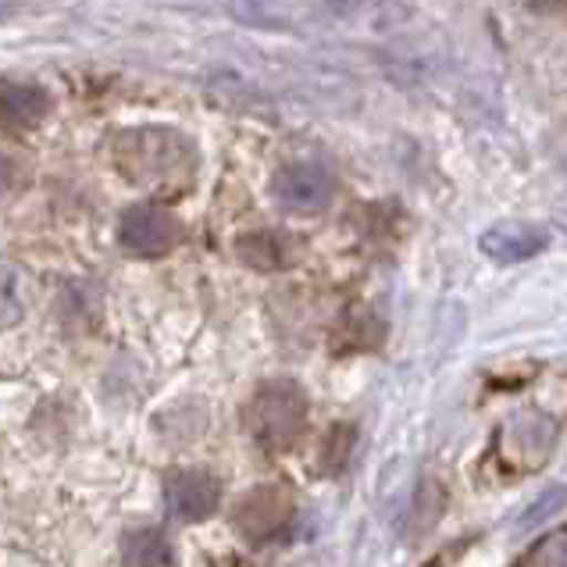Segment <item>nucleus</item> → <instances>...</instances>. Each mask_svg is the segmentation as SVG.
Here are the masks:
<instances>
[{
  "label": "nucleus",
  "mask_w": 567,
  "mask_h": 567,
  "mask_svg": "<svg viewBox=\"0 0 567 567\" xmlns=\"http://www.w3.org/2000/svg\"><path fill=\"white\" fill-rule=\"evenodd\" d=\"M111 161L128 183L172 197L197 179V147L175 128L140 125L111 136Z\"/></svg>",
  "instance_id": "obj_1"
},
{
  "label": "nucleus",
  "mask_w": 567,
  "mask_h": 567,
  "mask_svg": "<svg viewBox=\"0 0 567 567\" xmlns=\"http://www.w3.org/2000/svg\"><path fill=\"white\" fill-rule=\"evenodd\" d=\"M243 425H247L250 440L271 453L289 450L307 425V396L297 382L271 379L254 389V396L243 411Z\"/></svg>",
  "instance_id": "obj_2"
},
{
  "label": "nucleus",
  "mask_w": 567,
  "mask_h": 567,
  "mask_svg": "<svg viewBox=\"0 0 567 567\" xmlns=\"http://www.w3.org/2000/svg\"><path fill=\"white\" fill-rule=\"evenodd\" d=\"M297 499L286 485H254L250 493H243L233 507V525L239 528L243 539L265 546L271 539L286 536V528L293 525Z\"/></svg>",
  "instance_id": "obj_3"
},
{
  "label": "nucleus",
  "mask_w": 567,
  "mask_h": 567,
  "mask_svg": "<svg viewBox=\"0 0 567 567\" xmlns=\"http://www.w3.org/2000/svg\"><path fill=\"white\" fill-rule=\"evenodd\" d=\"M118 239L136 257H165L179 243V221L161 204H133L118 221Z\"/></svg>",
  "instance_id": "obj_4"
},
{
  "label": "nucleus",
  "mask_w": 567,
  "mask_h": 567,
  "mask_svg": "<svg viewBox=\"0 0 567 567\" xmlns=\"http://www.w3.org/2000/svg\"><path fill=\"white\" fill-rule=\"evenodd\" d=\"M271 197L279 200L286 210H297V215H315V210H326L336 197V179L326 165H315V161H297V165L279 168V175L271 179Z\"/></svg>",
  "instance_id": "obj_5"
},
{
  "label": "nucleus",
  "mask_w": 567,
  "mask_h": 567,
  "mask_svg": "<svg viewBox=\"0 0 567 567\" xmlns=\"http://www.w3.org/2000/svg\"><path fill=\"white\" fill-rule=\"evenodd\" d=\"M165 499L179 522H204L221 504V485L207 472H175L165 482Z\"/></svg>",
  "instance_id": "obj_6"
},
{
  "label": "nucleus",
  "mask_w": 567,
  "mask_h": 567,
  "mask_svg": "<svg viewBox=\"0 0 567 567\" xmlns=\"http://www.w3.org/2000/svg\"><path fill=\"white\" fill-rule=\"evenodd\" d=\"M236 257L254 271H286L297 265L300 243L279 229H254L236 239Z\"/></svg>",
  "instance_id": "obj_7"
},
{
  "label": "nucleus",
  "mask_w": 567,
  "mask_h": 567,
  "mask_svg": "<svg viewBox=\"0 0 567 567\" xmlns=\"http://www.w3.org/2000/svg\"><path fill=\"white\" fill-rule=\"evenodd\" d=\"M549 243V236L539 229V225H528V221H496L493 229H485V236L478 239L482 254H489L493 261H528L536 257L543 247Z\"/></svg>",
  "instance_id": "obj_8"
},
{
  "label": "nucleus",
  "mask_w": 567,
  "mask_h": 567,
  "mask_svg": "<svg viewBox=\"0 0 567 567\" xmlns=\"http://www.w3.org/2000/svg\"><path fill=\"white\" fill-rule=\"evenodd\" d=\"M47 111H51V96L43 86L32 83H8L0 86V125L11 128V133H29L37 128Z\"/></svg>",
  "instance_id": "obj_9"
},
{
  "label": "nucleus",
  "mask_w": 567,
  "mask_h": 567,
  "mask_svg": "<svg viewBox=\"0 0 567 567\" xmlns=\"http://www.w3.org/2000/svg\"><path fill=\"white\" fill-rule=\"evenodd\" d=\"M32 286L29 275L14 261H0V332L14 329L29 311Z\"/></svg>",
  "instance_id": "obj_10"
},
{
  "label": "nucleus",
  "mask_w": 567,
  "mask_h": 567,
  "mask_svg": "<svg viewBox=\"0 0 567 567\" xmlns=\"http://www.w3.org/2000/svg\"><path fill=\"white\" fill-rule=\"evenodd\" d=\"M175 554L165 532L157 528H140L128 532L122 543V567H172Z\"/></svg>",
  "instance_id": "obj_11"
},
{
  "label": "nucleus",
  "mask_w": 567,
  "mask_h": 567,
  "mask_svg": "<svg viewBox=\"0 0 567 567\" xmlns=\"http://www.w3.org/2000/svg\"><path fill=\"white\" fill-rule=\"evenodd\" d=\"M517 567H567V532H554V536L539 539L528 554L517 560Z\"/></svg>",
  "instance_id": "obj_12"
},
{
  "label": "nucleus",
  "mask_w": 567,
  "mask_h": 567,
  "mask_svg": "<svg viewBox=\"0 0 567 567\" xmlns=\"http://www.w3.org/2000/svg\"><path fill=\"white\" fill-rule=\"evenodd\" d=\"M358 4H361V0H329V8H332V11H339V14L353 11V8H358Z\"/></svg>",
  "instance_id": "obj_13"
}]
</instances>
